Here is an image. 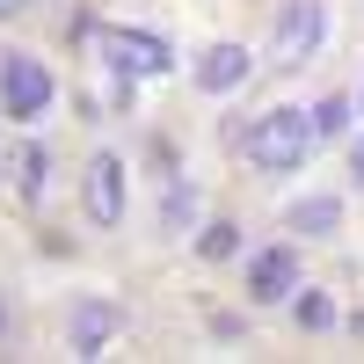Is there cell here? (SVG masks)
<instances>
[{"label": "cell", "mask_w": 364, "mask_h": 364, "mask_svg": "<svg viewBox=\"0 0 364 364\" xmlns=\"http://www.w3.org/2000/svg\"><path fill=\"white\" fill-rule=\"evenodd\" d=\"M8 175H15V190H22V197H44V182H51V154H44V146H15V154H8Z\"/></svg>", "instance_id": "8fae6325"}, {"label": "cell", "mask_w": 364, "mask_h": 364, "mask_svg": "<svg viewBox=\"0 0 364 364\" xmlns=\"http://www.w3.org/2000/svg\"><path fill=\"white\" fill-rule=\"evenodd\" d=\"M80 190H87V219L95 226H124V161L117 154H87Z\"/></svg>", "instance_id": "5b68a950"}, {"label": "cell", "mask_w": 364, "mask_h": 364, "mask_svg": "<svg viewBox=\"0 0 364 364\" xmlns=\"http://www.w3.org/2000/svg\"><path fill=\"white\" fill-rule=\"evenodd\" d=\"M197 255H204V262H233V255H240V226H233V219H211V226L197 233Z\"/></svg>", "instance_id": "7c38bea8"}, {"label": "cell", "mask_w": 364, "mask_h": 364, "mask_svg": "<svg viewBox=\"0 0 364 364\" xmlns=\"http://www.w3.org/2000/svg\"><path fill=\"white\" fill-rule=\"evenodd\" d=\"M350 109H357L350 95H321V102L306 109V117H314V139H343V132H350Z\"/></svg>", "instance_id": "4fadbf2b"}, {"label": "cell", "mask_w": 364, "mask_h": 364, "mask_svg": "<svg viewBox=\"0 0 364 364\" xmlns=\"http://www.w3.org/2000/svg\"><path fill=\"white\" fill-rule=\"evenodd\" d=\"M0 336H8V299H0Z\"/></svg>", "instance_id": "2e32d148"}, {"label": "cell", "mask_w": 364, "mask_h": 364, "mask_svg": "<svg viewBox=\"0 0 364 364\" xmlns=\"http://www.w3.org/2000/svg\"><path fill=\"white\" fill-rule=\"evenodd\" d=\"M240 154H248L255 168H269V175H291V168H306V154H314V117L306 109H262L248 132H226Z\"/></svg>", "instance_id": "6da1fadb"}, {"label": "cell", "mask_w": 364, "mask_h": 364, "mask_svg": "<svg viewBox=\"0 0 364 364\" xmlns=\"http://www.w3.org/2000/svg\"><path fill=\"white\" fill-rule=\"evenodd\" d=\"M284 226L299 240H328V233H343V197H299L284 211Z\"/></svg>", "instance_id": "9c48e42d"}, {"label": "cell", "mask_w": 364, "mask_h": 364, "mask_svg": "<svg viewBox=\"0 0 364 364\" xmlns=\"http://www.w3.org/2000/svg\"><path fill=\"white\" fill-rule=\"evenodd\" d=\"M291 314H299V328H336V299H328V291H299V284H291Z\"/></svg>", "instance_id": "5bb4252c"}, {"label": "cell", "mask_w": 364, "mask_h": 364, "mask_svg": "<svg viewBox=\"0 0 364 364\" xmlns=\"http://www.w3.org/2000/svg\"><path fill=\"white\" fill-rule=\"evenodd\" d=\"M190 226H197V182L168 175V190H161V233H190Z\"/></svg>", "instance_id": "30bf717a"}, {"label": "cell", "mask_w": 364, "mask_h": 364, "mask_svg": "<svg viewBox=\"0 0 364 364\" xmlns=\"http://www.w3.org/2000/svg\"><path fill=\"white\" fill-rule=\"evenodd\" d=\"M350 175H357V190H364V132H357V146H350Z\"/></svg>", "instance_id": "9a60e30c"}, {"label": "cell", "mask_w": 364, "mask_h": 364, "mask_svg": "<svg viewBox=\"0 0 364 364\" xmlns=\"http://www.w3.org/2000/svg\"><path fill=\"white\" fill-rule=\"evenodd\" d=\"M102 58H109L117 80H146V73L175 66V44L154 37V29H102Z\"/></svg>", "instance_id": "7a4b0ae2"}, {"label": "cell", "mask_w": 364, "mask_h": 364, "mask_svg": "<svg viewBox=\"0 0 364 364\" xmlns=\"http://www.w3.org/2000/svg\"><path fill=\"white\" fill-rule=\"evenodd\" d=\"M51 95H58V80H51V66L44 58H22V51H8L0 58V102H8V117H44L51 109Z\"/></svg>", "instance_id": "3957f363"}, {"label": "cell", "mask_w": 364, "mask_h": 364, "mask_svg": "<svg viewBox=\"0 0 364 364\" xmlns=\"http://www.w3.org/2000/svg\"><path fill=\"white\" fill-rule=\"evenodd\" d=\"M291 284H299V248H291V240H277V248H262L248 262V299H255V306L291 299Z\"/></svg>", "instance_id": "8992f818"}, {"label": "cell", "mask_w": 364, "mask_h": 364, "mask_svg": "<svg viewBox=\"0 0 364 364\" xmlns=\"http://www.w3.org/2000/svg\"><path fill=\"white\" fill-rule=\"evenodd\" d=\"M15 8H22V0H0V15H15Z\"/></svg>", "instance_id": "e0dca14e"}, {"label": "cell", "mask_w": 364, "mask_h": 364, "mask_svg": "<svg viewBox=\"0 0 364 364\" xmlns=\"http://www.w3.org/2000/svg\"><path fill=\"white\" fill-rule=\"evenodd\" d=\"M248 73H255V51L248 44H204L197 51V87H204V95H233Z\"/></svg>", "instance_id": "ba28073f"}, {"label": "cell", "mask_w": 364, "mask_h": 364, "mask_svg": "<svg viewBox=\"0 0 364 364\" xmlns=\"http://www.w3.org/2000/svg\"><path fill=\"white\" fill-rule=\"evenodd\" d=\"M321 29H328L321 0H284L277 37H269V58H277V66H306V58H314V44H321Z\"/></svg>", "instance_id": "277c9868"}, {"label": "cell", "mask_w": 364, "mask_h": 364, "mask_svg": "<svg viewBox=\"0 0 364 364\" xmlns=\"http://www.w3.org/2000/svg\"><path fill=\"white\" fill-rule=\"evenodd\" d=\"M109 336H124V306H109V299H73V357H102Z\"/></svg>", "instance_id": "52a82bcc"}]
</instances>
